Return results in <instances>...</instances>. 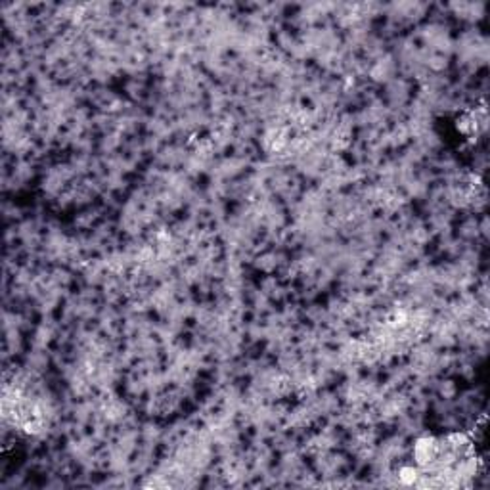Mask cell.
Instances as JSON below:
<instances>
[{
	"mask_svg": "<svg viewBox=\"0 0 490 490\" xmlns=\"http://www.w3.org/2000/svg\"><path fill=\"white\" fill-rule=\"evenodd\" d=\"M418 477H420V471L416 467H410V465L400 467V471H398V479L402 481L404 485H414L418 481Z\"/></svg>",
	"mask_w": 490,
	"mask_h": 490,
	"instance_id": "1",
	"label": "cell"
}]
</instances>
